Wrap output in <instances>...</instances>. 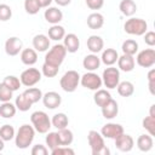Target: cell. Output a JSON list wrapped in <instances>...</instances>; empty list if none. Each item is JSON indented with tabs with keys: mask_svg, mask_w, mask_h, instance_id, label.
Masks as SVG:
<instances>
[{
	"mask_svg": "<svg viewBox=\"0 0 155 155\" xmlns=\"http://www.w3.org/2000/svg\"><path fill=\"white\" fill-rule=\"evenodd\" d=\"M35 137V130L33 126L24 124L19 126L17 133L15 134V143L18 149H27L29 145H31Z\"/></svg>",
	"mask_w": 155,
	"mask_h": 155,
	"instance_id": "obj_1",
	"label": "cell"
},
{
	"mask_svg": "<svg viewBox=\"0 0 155 155\" xmlns=\"http://www.w3.org/2000/svg\"><path fill=\"white\" fill-rule=\"evenodd\" d=\"M87 140H88V145L91 147L92 155H109L110 154V150L107 148L103 136L99 132L91 130L87 134Z\"/></svg>",
	"mask_w": 155,
	"mask_h": 155,
	"instance_id": "obj_2",
	"label": "cell"
},
{
	"mask_svg": "<svg viewBox=\"0 0 155 155\" xmlns=\"http://www.w3.org/2000/svg\"><path fill=\"white\" fill-rule=\"evenodd\" d=\"M67 56V50L63 44H56L45 54V63L59 68Z\"/></svg>",
	"mask_w": 155,
	"mask_h": 155,
	"instance_id": "obj_3",
	"label": "cell"
},
{
	"mask_svg": "<svg viewBox=\"0 0 155 155\" xmlns=\"http://www.w3.org/2000/svg\"><path fill=\"white\" fill-rule=\"evenodd\" d=\"M30 121H31V125H33L34 130L39 133H47L48 130L52 127V124H51V120H50L48 115L45 111H41V110L34 111L30 115Z\"/></svg>",
	"mask_w": 155,
	"mask_h": 155,
	"instance_id": "obj_4",
	"label": "cell"
},
{
	"mask_svg": "<svg viewBox=\"0 0 155 155\" xmlns=\"http://www.w3.org/2000/svg\"><path fill=\"white\" fill-rule=\"evenodd\" d=\"M79 84H80V74L76 70H68L59 80V85L62 90L68 93L74 92L78 88Z\"/></svg>",
	"mask_w": 155,
	"mask_h": 155,
	"instance_id": "obj_5",
	"label": "cell"
},
{
	"mask_svg": "<svg viewBox=\"0 0 155 155\" xmlns=\"http://www.w3.org/2000/svg\"><path fill=\"white\" fill-rule=\"evenodd\" d=\"M124 29L130 35L140 36V35H144V33L148 30V24L142 18H133L132 17L125 22Z\"/></svg>",
	"mask_w": 155,
	"mask_h": 155,
	"instance_id": "obj_6",
	"label": "cell"
},
{
	"mask_svg": "<svg viewBox=\"0 0 155 155\" xmlns=\"http://www.w3.org/2000/svg\"><path fill=\"white\" fill-rule=\"evenodd\" d=\"M102 82L104 86L109 90L116 88V86L120 82V70L113 65H109L108 68L104 69L103 75H102Z\"/></svg>",
	"mask_w": 155,
	"mask_h": 155,
	"instance_id": "obj_7",
	"label": "cell"
},
{
	"mask_svg": "<svg viewBox=\"0 0 155 155\" xmlns=\"http://www.w3.org/2000/svg\"><path fill=\"white\" fill-rule=\"evenodd\" d=\"M41 71H39V69L36 68H28L25 70L22 71L19 80L21 84L25 87H33L35 86L40 80H41Z\"/></svg>",
	"mask_w": 155,
	"mask_h": 155,
	"instance_id": "obj_8",
	"label": "cell"
},
{
	"mask_svg": "<svg viewBox=\"0 0 155 155\" xmlns=\"http://www.w3.org/2000/svg\"><path fill=\"white\" fill-rule=\"evenodd\" d=\"M80 84L85 88H88L91 91H97L103 85L102 78L93 71H88V73L84 74L82 76H80Z\"/></svg>",
	"mask_w": 155,
	"mask_h": 155,
	"instance_id": "obj_9",
	"label": "cell"
},
{
	"mask_svg": "<svg viewBox=\"0 0 155 155\" xmlns=\"http://www.w3.org/2000/svg\"><path fill=\"white\" fill-rule=\"evenodd\" d=\"M136 62L142 68H150L155 64V50L154 48H145L138 52Z\"/></svg>",
	"mask_w": 155,
	"mask_h": 155,
	"instance_id": "obj_10",
	"label": "cell"
},
{
	"mask_svg": "<svg viewBox=\"0 0 155 155\" xmlns=\"http://www.w3.org/2000/svg\"><path fill=\"white\" fill-rule=\"evenodd\" d=\"M23 50V42L17 36H11L5 41V52L7 56H17Z\"/></svg>",
	"mask_w": 155,
	"mask_h": 155,
	"instance_id": "obj_11",
	"label": "cell"
},
{
	"mask_svg": "<svg viewBox=\"0 0 155 155\" xmlns=\"http://www.w3.org/2000/svg\"><path fill=\"white\" fill-rule=\"evenodd\" d=\"M121 133H124V127L120 124H114V122H108L103 125L101 130V134L104 138H109V139H115Z\"/></svg>",
	"mask_w": 155,
	"mask_h": 155,
	"instance_id": "obj_12",
	"label": "cell"
},
{
	"mask_svg": "<svg viewBox=\"0 0 155 155\" xmlns=\"http://www.w3.org/2000/svg\"><path fill=\"white\" fill-rule=\"evenodd\" d=\"M115 147L116 149H119L120 151L122 153H128L133 149V145H134V140L133 138L130 136V134H126V133H121L120 136H117L115 139Z\"/></svg>",
	"mask_w": 155,
	"mask_h": 155,
	"instance_id": "obj_13",
	"label": "cell"
},
{
	"mask_svg": "<svg viewBox=\"0 0 155 155\" xmlns=\"http://www.w3.org/2000/svg\"><path fill=\"white\" fill-rule=\"evenodd\" d=\"M42 103L47 109H56L62 103V97L58 92L50 91L42 94Z\"/></svg>",
	"mask_w": 155,
	"mask_h": 155,
	"instance_id": "obj_14",
	"label": "cell"
},
{
	"mask_svg": "<svg viewBox=\"0 0 155 155\" xmlns=\"http://www.w3.org/2000/svg\"><path fill=\"white\" fill-rule=\"evenodd\" d=\"M63 45H64L67 52L75 53L80 47V40H79L78 35H75L74 33H69V34H65L63 38Z\"/></svg>",
	"mask_w": 155,
	"mask_h": 155,
	"instance_id": "obj_15",
	"label": "cell"
},
{
	"mask_svg": "<svg viewBox=\"0 0 155 155\" xmlns=\"http://www.w3.org/2000/svg\"><path fill=\"white\" fill-rule=\"evenodd\" d=\"M134 65H136V61H134V57L131 56V54H122V56H119L117 58V69L119 70H122L125 73H128V71H132L134 69Z\"/></svg>",
	"mask_w": 155,
	"mask_h": 155,
	"instance_id": "obj_16",
	"label": "cell"
},
{
	"mask_svg": "<svg viewBox=\"0 0 155 155\" xmlns=\"http://www.w3.org/2000/svg\"><path fill=\"white\" fill-rule=\"evenodd\" d=\"M45 19L51 24H58L63 19V12L58 7H46L44 13Z\"/></svg>",
	"mask_w": 155,
	"mask_h": 155,
	"instance_id": "obj_17",
	"label": "cell"
},
{
	"mask_svg": "<svg viewBox=\"0 0 155 155\" xmlns=\"http://www.w3.org/2000/svg\"><path fill=\"white\" fill-rule=\"evenodd\" d=\"M33 47L36 52H45L50 48V39L45 34H38L33 38Z\"/></svg>",
	"mask_w": 155,
	"mask_h": 155,
	"instance_id": "obj_18",
	"label": "cell"
},
{
	"mask_svg": "<svg viewBox=\"0 0 155 155\" xmlns=\"http://www.w3.org/2000/svg\"><path fill=\"white\" fill-rule=\"evenodd\" d=\"M119 113V104L115 99H110L105 105L102 107V115L104 119H108V120H111L114 119Z\"/></svg>",
	"mask_w": 155,
	"mask_h": 155,
	"instance_id": "obj_19",
	"label": "cell"
},
{
	"mask_svg": "<svg viewBox=\"0 0 155 155\" xmlns=\"http://www.w3.org/2000/svg\"><path fill=\"white\" fill-rule=\"evenodd\" d=\"M104 47V41L101 36L98 35H91L88 39H87V48L90 50L91 53H98L103 50Z\"/></svg>",
	"mask_w": 155,
	"mask_h": 155,
	"instance_id": "obj_20",
	"label": "cell"
},
{
	"mask_svg": "<svg viewBox=\"0 0 155 155\" xmlns=\"http://www.w3.org/2000/svg\"><path fill=\"white\" fill-rule=\"evenodd\" d=\"M82 65L86 70L88 71H94L99 68L101 65V58L96 54V53H91V54H87L84 61H82Z\"/></svg>",
	"mask_w": 155,
	"mask_h": 155,
	"instance_id": "obj_21",
	"label": "cell"
},
{
	"mask_svg": "<svg viewBox=\"0 0 155 155\" xmlns=\"http://www.w3.org/2000/svg\"><path fill=\"white\" fill-rule=\"evenodd\" d=\"M21 61L25 65H34L38 62V53L34 48H24L21 51Z\"/></svg>",
	"mask_w": 155,
	"mask_h": 155,
	"instance_id": "obj_22",
	"label": "cell"
},
{
	"mask_svg": "<svg viewBox=\"0 0 155 155\" xmlns=\"http://www.w3.org/2000/svg\"><path fill=\"white\" fill-rule=\"evenodd\" d=\"M87 25L90 29H101L104 25V17L99 12H93L87 17Z\"/></svg>",
	"mask_w": 155,
	"mask_h": 155,
	"instance_id": "obj_23",
	"label": "cell"
},
{
	"mask_svg": "<svg viewBox=\"0 0 155 155\" xmlns=\"http://www.w3.org/2000/svg\"><path fill=\"white\" fill-rule=\"evenodd\" d=\"M119 10L124 16L131 17L137 11V4L133 0H121L119 4Z\"/></svg>",
	"mask_w": 155,
	"mask_h": 155,
	"instance_id": "obj_24",
	"label": "cell"
},
{
	"mask_svg": "<svg viewBox=\"0 0 155 155\" xmlns=\"http://www.w3.org/2000/svg\"><path fill=\"white\" fill-rule=\"evenodd\" d=\"M119 58V53L114 48H105L102 52V57H101V62H103L105 65H113L117 62Z\"/></svg>",
	"mask_w": 155,
	"mask_h": 155,
	"instance_id": "obj_25",
	"label": "cell"
},
{
	"mask_svg": "<svg viewBox=\"0 0 155 155\" xmlns=\"http://www.w3.org/2000/svg\"><path fill=\"white\" fill-rule=\"evenodd\" d=\"M153 145H154V140L150 134H140L137 138V147L140 151L147 153L153 149Z\"/></svg>",
	"mask_w": 155,
	"mask_h": 155,
	"instance_id": "obj_26",
	"label": "cell"
},
{
	"mask_svg": "<svg viewBox=\"0 0 155 155\" xmlns=\"http://www.w3.org/2000/svg\"><path fill=\"white\" fill-rule=\"evenodd\" d=\"M110 99H111L110 92L107 91V90H103V88H98V90L96 91L94 96H93L94 103H96L98 107H101V108H102L103 105H105Z\"/></svg>",
	"mask_w": 155,
	"mask_h": 155,
	"instance_id": "obj_27",
	"label": "cell"
},
{
	"mask_svg": "<svg viewBox=\"0 0 155 155\" xmlns=\"http://www.w3.org/2000/svg\"><path fill=\"white\" fill-rule=\"evenodd\" d=\"M17 108L15 104H12L10 101L8 102H2L0 104V116L4 119H11L16 115Z\"/></svg>",
	"mask_w": 155,
	"mask_h": 155,
	"instance_id": "obj_28",
	"label": "cell"
},
{
	"mask_svg": "<svg viewBox=\"0 0 155 155\" xmlns=\"http://www.w3.org/2000/svg\"><path fill=\"white\" fill-rule=\"evenodd\" d=\"M58 134V140H59V145H64V147H69L73 140H74V134L70 130H68L67 127L65 128H62V130H58L57 132Z\"/></svg>",
	"mask_w": 155,
	"mask_h": 155,
	"instance_id": "obj_29",
	"label": "cell"
},
{
	"mask_svg": "<svg viewBox=\"0 0 155 155\" xmlns=\"http://www.w3.org/2000/svg\"><path fill=\"white\" fill-rule=\"evenodd\" d=\"M51 124H52V126L56 127L57 130H62V128L68 127L69 119H68V116H67L64 113H58V114H54V115L52 116Z\"/></svg>",
	"mask_w": 155,
	"mask_h": 155,
	"instance_id": "obj_30",
	"label": "cell"
},
{
	"mask_svg": "<svg viewBox=\"0 0 155 155\" xmlns=\"http://www.w3.org/2000/svg\"><path fill=\"white\" fill-rule=\"evenodd\" d=\"M65 35V29L59 25V24H52V27L48 29V39L50 40H54V41H59L64 38Z\"/></svg>",
	"mask_w": 155,
	"mask_h": 155,
	"instance_id": "obj_31",
	"label": "cell"
},
{
	"mask_svg": "<svg viewBox=\"0 0 155 155\" xmlns=\"http://www.w3.org/2000/svg\"><path fill=\"white\" fill-rule=\"evenodd\" d=\"M117 87V93L121 97H131L134 93V86L131 81H122L119 82Z\"/></svg>",
	"mask_w": 155,
	"mask_h": 155,
	"instance_id": "obj_32",
	"label": "cell"
},
{
	"mask_svg": "<svg viewBox=\"0 0 155 155\" xmlns=\"http://www.w3.org/2000/svg\"><path fill=\"white\" fill-rule=\"evenodd\" d=\"M23 94L29 99V102H30L31 104H35V103H38L40 99H42V92H41V90L38 88V87H28V88L23 92Z\"/></svg>",
	"mask_w": 155,
	"mask_h": 155,
	"instance_id": "obj_33",
	"label": "cell"
},
{
	"mask_svg": "<svg viewBox=\"0 0 155 155\" xmlns=\"http://www.w3.org/2000/svg\"><path fill=\"white\" fill-rule=\"evenodd\" d=\"M121 50L125 54H131V56H134L137 52H138V42L136 40H132V39H127L122 42V46H121Z\"/></svg>",
	"mask_w": 155,
	"mask_h": 155,
	"instance_id": "obj_34",
	"label": "cell"
},
{
	"mask_svg": "<svg viewBox=\"0 0 155 155\" xmlns=\"http://www.w3.org/2000/svg\"><path fill=\"white\" fill-rule=\"evenodd\" d=\"M15 105H16V108L19 110V111H28L30 108H31V103L29 102V99L23 94V93H21V94H18L17 97H16V99H15Z\"/></svg>",
	"mask_w": 155,
	"mask_h": 155,
	"instance_id": "obj_35",
	"label": "cell"
},
{
	"mask_svg": "<svg viewBox=\"0 0 155 155\" xmlns=\"http://www.w3.org/2000/svg\"><path fill=\"white\" fill-rule=\"evenodd\" d=\"M15 128L13 126L8 125V124H5L0 127V138L4 140V142H8L11 139L15 138Z\"/></svg>",
	"mask_w": 155,
	"mask_h": 155,
	"instance_id": "obj_36",
	"label": "cell"
},
{
	"mask_svg": "<svg viewBox=\"0 0 155 155\" xmlns=\"http://www.w3.org/2000/svg\"><path fill=\"white\" fill-rule=\"evenodd\" d=\"M12 92H15V91H17V90H19V87H21V80L17 78V76H15V75H7L5 79H4V81H2Z\"/></svg>",
	"mask_w": 155,
	"mask_h": 155,
	"instance_id": "obj_37",
	"label": "cell"
},
{
	"mask_svg": "<svg viewBox=\"0 0 155 155\" xmlns=\"http://www.w3.org/2000/svg\"><path fill=\"white\" fill-rule=\"evenodd\" d=\"M41 6L38 0H24V10L29 15H36L40 11Z\"/></svg>",
	"mask_w": 155,
	"mask_h": 155,
	"instance_id": "obj_38",
	"label": "cell"
},
{
	"mask_svg": "<svg viewBox=\"0 0 155 155\" xmlns=\"http://www.w3.org/2000/svg\"><path fill=\"white\" fill-rule=\"evenodd\" d=\"M142 126H143V128H145L149 132L150 136L155 134V117L154 116H150V115L145 116L142 121Z\"/></svg>",
	"mask_w": 155,
	"mask_h": 155,
	"instance_id": "obj_39",
	"label": "cell"
},
{
	"mask_svg": "<svg viewBox=\"0 0 155 155\" xmlns=\"http://www.w3.org/2000/svg\"><path fill=\"white\" fill-rule=\"evenodd\" d=\"M45 142H46V145L52 150L57 147H59V140H58V134L57 132H48L46 138H45Z\"/></svg>",
	"mask_w": 155,
	"mask_h": 155,
	"instance_id": "obj_40",
	"label": "cell"
},
{
	"mask_svg": "<svg viewBox=\"0 0 155 155\" xmlns=\"http://www.w3.org/2000/svg\"><path fill=\"white\" fill-rule=\"evenodd\" d=\"M41 70H42L41 74H44L46 78H54V76L58 74L59 68L53 67V65H50V64H47V63L44 62V64H42V67H41Z\"/></svg>",
	"mask_w": 155,
	"mask_h": 155,
	"instance_id": "obj_41",
	"label": "cell"
},
{
	"mask_svg": "<svg viewBox=\"0 0 155 155\" xmlns=\"http://www.w3.org/2000/svg\"><path fill=\"white\" fill-rule=\"evenodd\" d=\"M12 91L4 84L0 82V102H8L12 98Z\"/></svg>",
	"mask_w": 155,
	"mask_h": 155,
	"instance_id": "obj_42",
	"label": "cell"
},
{
	"mask_svg": "<svg viewBox=\"0 0 155 155\" xmlns=\"http://www.w3.org/2000/svg\"><path fill=\"white\" fill-rule=\"evenodd\" d=\"M12 17V8L6 4H0V21L6 22Z\"/></svg>",
	"mask_w": 155,
	"mask_h": 155,
	"instance_id": "obj_43",
	"label": "cell"
},
{
	"mask_svg": "<svg viewBox=\"0 0 155 155\" xmlns=\"http://www.w3.org/2000/svg\"><path fill=\"white\" fill-rule=\"evenodd\" d=\"M74 150L69 147H64V145H59L54 149L51 150V154L52 155H74Z\"/></svg>",
	"mask_w": 155,
	"mask_h": 155,
	"instance_id": "obj_44",
	"label": "cell"
},
{
	"mask_svg": "<svg viewBox=\"0 0 155 155\" xmlns=\"http://www.w3.org/2000/svg\"><path fill=\"white\" fill-rule=\"evenodd\" d=\"M48 150L42 144H36L31 148V155H47Z\"/></svg>",
	"mask_w": 155,
	"mask_h": 155,
	"instance_id": "obj_45",
	"label": "cell"
},
{
	"mask_svg": "<svg viewBox=\"0 0 155 155\" xmlns=\"http://www.w3.org/2000/svg\"><path fill=\"white\" fill-rule=\"evenodd\" d=\"M86 5L91 10H101L104 5V0H85Z\"/></svg>",
	"mask_w": 155,
	"mask_h": 155,
	"instance_id": "obj_46",
	"label": "cell"
},
{
	"mask_svg": "<svg viewBox=\"0 0 155 155\" xmlns=\"http://www.w3.org/2000/svg\"><path fill=\"white\" fill-rule=\"evenodd\" d=\"M148 82H149V91L151 94H155V69L149 70L148 73Z\"/></svg>",
	"mask_w": 155,
	"mask_h": 155,
	"instance_id": "obj_47",
	"label": "cell"
},
{
	"mask_svg": "<svg viewBox=\"0 0 155 155\" xmlns=\"http://www.w3.org/2000/svg\"><path fill=\"white\" fill-rule=\"evenodd\" d=\"M144 42L148 46L153 47L155 45V33L154 31H145L144 33Z\"/></svg>",
	"mask_w": 155,
	"mask_h": 155,
	"instance_id": "obj_48",
	"label": "cell"
},
{
	"mask_svg": "<svg viewBox=\"0 0 155 155\" xmlns=\"http://www.w3.org/2000/svg\"><path fill=\"white\" fill-rule=\"evenodd\" d=\"M38 1H39V4H40V6H41V8H42V7H45V8H46V7H48V6L51 5V2H52L53 0H38Z\"/></svg>",
	"mask_w": 155,
	"mask_h": 155,
	"instance_id": "obj_49",
	"label": "cell"
},
{
	"mask_svg": "<svg viewBox=\"0 0 155 155\" xmlns=\"http://www.w3.org/2000/svg\"><path fill=\"white\" fill-rule=\"evenodd\" d=\"M58 6H68L70 2H71V0H53Z\"/></svg>",
	"mask_w": 155,
	"mask_h": 155,
	"instance_id": "obj_50",
	"label": "cell"
},
{
	"mask_svg": "<svg viewBox=\"0 0 155 155\" xmlns=\"http://www.w3.org/2000/svg\"><path fill=\"white\" fill-rule=\"evenodd\" d=\"M149 115L155 117V104H153V105L150 107V110H149Z\"/></svg>",
	"mask_w": 155,
	"mask_h": 155,
	"instance_id": "obj_51",
	"label": "cell"
},
{
	"mask_svg": "<svg viewBox=\"0 0 155 155\" xmlns=\"http://www.w3.org/2000/svg\"><path fill=\"white\" fill-rule=\"evenodd\" d=\"M4 148H5V143H4V140L0 138V151H2Z\"/></svg>",
	"mask_w": 155,
	"mask_h": 155,
	"instance_id": "obj_52",
	"label": "cell"
}]
</instances>
